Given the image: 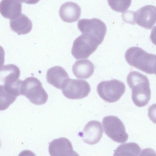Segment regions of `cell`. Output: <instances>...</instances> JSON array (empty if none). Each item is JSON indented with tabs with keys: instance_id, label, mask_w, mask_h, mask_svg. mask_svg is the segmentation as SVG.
Masks as SVG:
<instances>
[{
	"instance_id": "obj_1",
	"label": "cell",
	"mask_w": 156,
	"mask_h": 156,
	"mask_svg": "<svg viewBox=\"0 0 156 156\" xmlns=\"http://www.w3.org/2000/svg\"><path fill=\"white\" fill-rule=\"evenodd\" d=\"M127 81L132 90V99L135 105L140 107L147 105L151 93L147 77L138 72L132 71L127 76Z\"/></svg>"
},
{
	"instance_id": "obj_2",
	"label": "cell",
	"mask_w": 156,
	"mask_h": 156,
	"mask_svg": "<svg viewBox=\"0 0 156 156\" xmlns=\"http://www.w3.org/2000/svg\"><path fill=\"white\" fill-rule=\"evenodd\" d=\"M125 58L131 66L147 74H155V55L147 53L140 47H132L126 51Z\"/></svg>"
},
{
	"instance_id": "obj_3",
	"label": "cell",
	"mask_w": 156,
	"mask_h": 156,
	"mask_svg": "<svg viewBox=\"0 0 156 156\" xmlns=\"http://www.w3.org/2000/svg\"><path fill=\"white\" fill-rule=\"evenodd\" d=\"M20 92L32 103L41 105L47 101L48 96L43 88L41 82L37 78L31 77L22 81Z\"/></svg>"
},
{
	"instance_id": "obj_4",
	"label": "cell",
	"mask_w": 156,
	"mask_h": 156,
	"mask_svg": "<svg viewBox=\"0 0 156 156\" xmlns=\"http://www.w3.org/2000/svg\"><path fill=\"white\" fill-rule=\"evenodd\" d=\"M101 43L94 38L86 34H81L73 42L71 53L76 59L88 58Z\"/></svg>"
},
{
	"instance_id": "obj_5",
	"label": "cell",
	"mask_w": 156,
	"mask_h": 156,
	"mask_svg": "<svg viewBox=\"0 0 156 156\" xmlns=\"http://www.w3.org/2000/svg\"><path fill=\"white\" fill-rule=\"evenodd\" d=\"M97 89L103 100L113 103L118 101L124 93L126 86L122 82L113 79L102 81L98 85Z\"/></svg>"
},
{
	"instance_id": "obj_6",
	"label": "cell",
	"mask_w": 156,
	"mask_h": 156,
	"mask_svg": "<svg viewBox=\"0 0 156 156\" xmlns=\"http://www.w3.org/2000/svg\"><path fill=\"white\" fill-rule=\"evenodd\" d=\"M105 133L113 141L119 143L125 142L128 138L124 124L117 117L108 116L102 121Z\"/></svg>"
},
{
	"instance_id": "obj_7",
	"label": "cell",
	"mask_w": 156,
	"mask_h": 156,
	"mask_svg": "<svg viewBox=\"0 0 156 156\" xmlns=\"http://www.w3.org/2000/svg\"><path fill=\"white\" fill-rule=\"evenodd\" d=\"M77 26L82 34L92 36L101 43L106 33L107 28L105 24L96 18L80 19L78 22Z\"/></svg>"
},
{
	"instance_id": "obj_8",
	"label": "cell",
	"mask_w": 156,
	"mask_h": 156,
	"mask_svg": "<svg viewBox=\"0 0 156 156\" xmlns=\"http://www.w3.org/2000/svg\"><path fill=\"white\" fill-rule=\"evenodd\" d=\"M62 93L70 99H80L87 97L91 90L89 84L86 81L69 78L62 89Z\"/></svg>"
},
{
	"instance_id": "obj_9",
	"label": "cell",
	"mask_w": 156,
	"mask_h": 156,
	"mask_svg": "<svg viewBox=\"0 0 156 156\" xmlns=\"http://www.w3.org/2000/svg\"><path fill=\"white\" fill-rule=\"evenodd\" d=\"M156 7L155 6L145 5L136 12H131L130 23H136L138 25L147 29H151L156 22Z\"/></svg>"
},
{
	"instance_id": "obj_10",
	"label": "cell",
	"mask_w": 156,
	"mask_h": 156,
	"mask_svg": "<svg viewBox=\"0 0 156 156\" xmlns=\"http://www.w3.org/2000/svg\"><path fill=\"white\" fill-rule=\"evenodd\" d=\"M103 133L101 123L98 121L93 120L86 124L83 131L79 135L84 142L92 145L96 144L100 140Z\"/></svg>"
},
{
	"instance_id": "obj_11",
	"label": "cell",
	"mask_w": 156,
	"mask_h": 156,
	"mask_svg": "<svg viewBox=\"0 0 156 156\" xmlns=\"http://www.w3.org/2000/svg\"><path fill=\"white\" fill-rule=\"evenodd\" d=\"M48 151L51 156H76L79 155L73 150L72 144L67 138L60 137L50 143Z\"/></svg>"
},
{
	"instance_id": "obj_12",
	"label": "cell",
	"mask_w": 156,
	"mask_h": 156,
	"mask_svg": "<svg viewBox=\"0 0 156 156\" xmlns=\"http://www.w3.org/2000/svg\"><path fill=\"white\" fill-rule=\"evenodd\" d=\"M69 78L67 72L61 66L52 67L47 73V82L58 89H62Z\"/></svg>"
},
{
	"instance_id": "obj_13",
	"label": "cell",
	"mask_w": 156,
	"mask_h": 156,
	"mask_svg": "<svg viewBox=\"0 0 156 156\" xmlns=\"http://www.w3.org/2000/svg\"><path fill=\"white\" fill-rule=\"evenodd\" d=\"M59 13L60 17L63 21L73 23L76 21L80 18L81 9L76 3L68 2L61 5Z\"/></svg>"
},
{
	"instance_id": "obj_14",
	"label": "cell",
	"mask_w": 156,
	"mask_h": 156,
	"mask_svg": "<svg viewBox=\"0 0 156 156\" xmlns=\"http://www.w3.org/2000/svg\"><path fill=\"white\" fill-rule=\"evenodd\" d=\"M94 71V64L88 60H77L72 67L73 74L78 78H88L92 75Z\"/></svg>"
},
{
	"instance_id": "obj_15",
	"label": "cell",
	"mask_w": 156,
	"mask_h": 156,
	"mask_svg": "<svg viewBox=\"0 0 156 156\" xmlns=\"http://www.w3.org/2000/svg\"><path fill=\"white\" fill-rule=\"evenodd\" d=\"M20 71L18 67L13 64H9L3 66L0 70V79L4 85H10L17 82Z\"/></svg>"
},
{
	"instance_id": "obj_16",
	"label": "cell",
	"mask_w": 156,
	"mask_h": 156,
	"mask_svg": "<svg viewBox=\"0 0 156 156\" xmlns=\"http://www.w3.org/2000/svg\"><path fill=\"white\" fill-rule=\"evenodd\" d=\"M140 148L136 143L130 142L122 144L116 148L114 156H138Z\"/></svg>"
},
{
	"instance_id": "obj_17",
	"label": "cell",
	"mask_w": 156,
	"mask_h": 156,
	"mask_svg": "<svg viewBox=\"0 0 156 156\" xmlns=\"http://www.w3.org/2000/svg\"><path fill=\"white\" fill-rule=\"evenodd\" d=\"M17 97L7 91L4 85H0V111L7 109L16 100Z\"/></svg>"
},
{
	"instance_id": "obj_18",
	"label": "cell",
	"mask_w": 156,
	"mask_h": 156,
	"mask_svg": "<svg viewBox=\"0 0 156 156\" xmlns=\"http://www.w3.org/2000/svg\"><path fill=\"white\" fill-rule=\"evenodd\" d=\"M111 9L117 12L122 13L130 5L131 0H108Z\"/></svg>"
},
{
	"instance_id": "obj_19",
	"label": "cell",
	"mask_w": 156,
	"mask_h": 156,
	"mask_svg": "<svg viewBox=\"0 0 156 156\" xmlns=\"http://www.w3.org/2000/svg\"><path fill=\"white\" fill-rule=\"evenodd\" d=\"M5 52L2 47L0 45V70L3 67L5 61Z\"/></svg>"
},
{
	"instance_id": "obj_20",
	"label": "cell",
	"mask_w": 156,
	"mask_h": 156,
	"mask_svg": "<svg viewBox=\"0 0 156 156\" xmlns=\"http://www.w3.org/2000/svg\"><path fill=\"white\" fill-rule=\"evenodd\" d=\"M1 147V141L0 140V148Z\"/></svg>"
}]
</instances>
